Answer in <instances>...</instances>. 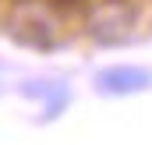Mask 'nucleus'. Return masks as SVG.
I'll return each instance as SVG.
<instances>
[{"label": "nucleus", "mask_w": 152, "mask_h": 145, "mask_svg": "<svg viewBox=\"0 0 152 145\" xmlns=\"http://www.w3.org/2000/svg\"><path fill=\"white\" fill-rule=\"evenodd\" d=\"M21 96H28V99H42V103H46L42 120H53V117L64 113L67 99H71V89H67L64 81H46V78H39V81H25V85H21Z\"/></svg>", "instance_id": "20e7f679"}, {"label": "nucleus", "mask_w": 152, "mask_h": 145, "mask_svg": "<svg viewBox=\"0 0 152 145\" xmlns=\"http://www.w3.org/2000/svg\"><path fill=\"white\" fill-rule=\"evenodd\" d=\"M92 85L99 96H134V92L152 89V71L138 64H113V67L96 71Z\"/></svg>", "instance_id": "7ed1b4c3"}, {"label": "nucleus", "mask_w": 152, "mask_h": 145, "mask_svg": "<svg viewBox=\"0 0 152 145\" xmlns=\"http://www.w3.org/2000/svg\"><path fill=\"white\" fill-rule=\"evenodd\" d=\"M11 36L25 46L50 50L60 39V21L53 18V7H46V4H21L18 14L11 18Z\"/></svg>", "instance_id": "f03ea898"}, {"label": "nucleus", "mask_w": 152, "mask_h": 145, "mask_svg": "<svg viewBox=\"0 0 152 145\" xmlns=\"http://www.w3.org/2000/svg\"><path fill=\"white\" fill-rule=\"evenodd\" d=\"M134 21H138L134 0H92L88 18H85V29H88V36L96 39V42L117 46V42H127L131 39Z\"/></svg>", "instance_id": "f257e3e1"}]
</instances>
